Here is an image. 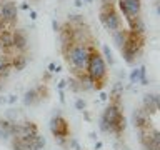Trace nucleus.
<instances>
[{
  "label": "nucleus",
  "mask_w": 160,
  "mask_h": 150,
  "mask_svg": "<svg viewBox=\"0 0 160 150\" xmlns=\"http://www.w3.org/2000/svg\"><path fill=\"white\" fill-rule=\"evenodd\" d=\"M127 127V120L123 115V105L122 102H108L107 108L102 113V120H100V128L103 132L122 135Z\"/></svg>",
  "instance_id": "obj_1"
},
{
  "label": "nucleus",
  "mask_w": 160,
  "mask_h": 150,
  "mask_svg": "<svg viewBox=\"0 0 160 150\" xmlns=\"http://www.w3.org/2000/svg\"><path fill=\"white\" fill-rule=\"evenodd\" d=\"M85 72L88 75L90 85L95 90H102L107 83V63L100 53L87 55V67Z\"/></svg>",
  "instance_id": "obj_2"
},
{
  "label": "nucleus",
  "mask_w": 160,
  "mask_h": 150,
  "mask_svg": "<svg viewBox=\"0 0 160 150\" xmlns=\"http://www.w3.org/2000/svg\"><path fill=\"white\" fill-rule=\"evenodd\" d=\"M98 17H100V22L107 30L110 32H115V30L122 28V20H120L118 13L115 12V7L112 2H103L102 3V8L98 12Z\"/></svg>",
  "instance_id": "obj_3"
},
{
  "label": "nucleus",
  "mask_w": 160,
  "mask_h": 150,
  "mask_svg": "<svg viewBox=\"0 0 160 150\" xmlns=\"http://www.w3.org/2000/svg\"><path fill=\"white\" fill-rule=\"evenodd\" d=\"M50 132H52V135L57 138V142L62 147L67 145V140L70 138V125L62 115H55L52 118V122H50Z\"/></svg>",
  "instance_id": "obj_4"
},
{
  "label": "nucleus",
  "mask_w": 160,
  "mask_h": 150,
  "mask_svg": "<svg viewBox=\"0 0 160 150\" xmlns=\"http://www.w3.org/2000/svg\"><path fill=\"white\" fill-rule=\"evenodd\" d=\"M12 43H13V48L17 50V52H22V53L27 52L28 38H27V35H25V32L22 28L12 30Z\"/></svg>",
  "instance_id": "obj_5"
},
{
  "label": "nucleus",
  "mask_w": 160,
  "mask_h": 150,
  "mask_svg": "<svg viewBox=\"0 0 160 150\" xmlns=\"http://www.w3.org/2000/svg\"><path fill=\"white\" fill-rule=\"evenodd\" d=\"M158 95L157 93H147L143 97V105H142V110L148 115H155L158 112Z\"/></svg>",
  "instance_id": "obj_6"
},
{
  "label": "nucleus",
  "mask_w": 160,
  "mask_h": 150,
  "mask_svg": "<svg viewBox=\"0 0 160 150\" xmlns=\"http://www.w3.org/2000/svg\"><path fill=\"white\" fill-rule=\"evenodd\" d=\"M132 123L135 128H142V127H147V125L152 123V120H150V117L142 108H135L132 113Z\"/></svg>",
  "instance_id": "obj_7"
},
{
  "label": "nucleus",
  "mask_w": 160,
  "mask_h": 150,
  "mask_svg": "<svg viewBox=\"0 0 160 150\" xmlns=\"http://www.w3.org/2000/svg\"><path fill=\"white\" fill-rule=\"evenodd\" d=\"M27 62H28L27 53L17 52L12 58H10V67H12V70H15V72H22L25 68V65H27Z\"/></svg>",
  "instance_id": "obj_8"
},
{
  "label": "nucleus",
  "mask_w": 160,
  "mask_h": 150,
  "mask_svg": "<svg viewBox=\"0 0 160 150\" xmlns=\"http://www.w3.org/2000/svg\"><path fill=\"white\" fill-rule=\"evenodd\" d=\"M40 102V97H38V93H37V90L35 88H30L25 92L23 95V103L27 105V107H32V105H37Z\"/></svg>",
  "instance_id": "obj_9"
},
{
  "label": "nucleus",
  "mask_w": 160,
  "mask_h": 150,
  "mask_svg": "<svg viewBox=\"0 0 160 150\" xmlns=\"http://www.w3.org/2000/svg\"><path fill=\"white\" fill-rule=\"evenodd\" d=\"M127 32H128V30H125L123 27L113 32V42H115V45H117L118 50L125 45V42H127Z\"/></svg>",
  "instance_id": "obj_10"
},
{
  "label": "nucleus",
  "mask_w": 160,
  "mask_h": 150,
  "mask_svg": "<svg viewBox=\"0 0 160 150\" xmlns=\"http://www.w3.org/2000/svg\"><path fill=\"white\" fill-rule=\"evenodd\" d=\"M120 52H122V57H123V60H125L127 63H133V62H135V58L138 57V55L135 53L130 47H127V45H123V47L120 48Z\"/></svg>",
  "instance_id": "obj_11"
},
{
  "label": "nucleus",
  "mask_w": 160,
  "mask_h": 150,
  "mask_svg": "<svg viewBox=\"0 0 160 150\" xmlns=\"http://www.w3.org/2000/svg\"><path fill=\"white\" fill-rule=\"evenodd\" d=\"M145 78V67H140V68H135L132 73H130V80L132 82H138V80Z\"/></svg>",
  "instance_id": "obj_12"
},
{
  "label": "nucleus",
  "mask_w": 160,
  "mask_h": 150,
  "mask_svg": "<svg viewBox=\"0 0 160 150\" xmlns=\"http://www.w3.org/2000/svg\"><path fill=\"white\" fill-rule=\"evenodd\" d=\"M68 22L72 25H83V17L78 13H73V15H68Z\"/></svg>",
  "instance_id": "obj_13"
},
{
  "label": "nucleus",
  "mask_w": 160,
  "mask_h": 150,
  "mask_svg": "<svg viewBox=\"0 0 160 150\" xmlns=\"http://www.w3.org/2000/svg\"><path fill=\"white\" fill-rule=\"evenodd\" d=\"M103 53H105V57L108 58V63H113V58H112V52H110V48H108V47H103Z\"/></svg>",
  "instance_id": "obj_14"
},
{
  "label": "nucleus",
  "mask_w": 160,
  "mask_h": 150,
  "mask_svg": "<svg viewBox=\"0 0 160 150\" xmlns=\"http://www.w3.org/2000/svg\"><path fill=\"white\" fill-rule=\"evenodd\" d=\"M75 107H77L78 110H83V108H85V102H83V100H80V98H78L77 102H75Z\"/></svg>",
  "instance_id": "obj_15"
},
{
  "label": "nucleus",
  "mask_w": 160,
  "mask_h": 150,
  "mask_svg": "<svg viewBox=\"0 0 160 150\" xmlns=\"http://www.w3.org/2000/svg\"><path fill=\"white\" fill-rule=\"evenodd\" d=\"M52 28L55 30V32H58V30H60V23L57 22V20H52Z\"/></svg>",
  "instance_id": "obj_16"
},
{
  "label": "nucleus",
  "mask_w": 160,
  "mask_h": 150,
  "mask_svg": "<svg viewBox=\"0 0 160 150\" xmlns=\"http://www.w3.org/2000/svg\"><path fill=\"white\" fill-rule=\"evenodd\" d=\"M55 68H57V67H55V63L50 62V63H48V72H55Z\"/></svg>",
  "instance_id": "obj_17"
},
{
  "label": "nucleus",
  "mask_w": 160,
  "mask_h": 150,
  "mask_svg": "<svg viewBox=\"0 0 160 150\" xmlns=\"http://www.w3.org/2000/svg\"><path fill=\"white\" fill-rule=\"evenodd\" d=\"M30 18H32V20H35V18H37V12H33V10H30Z\"/></svg>",
  "instance_id": "obj_18"
},
{
  "label": "nucleus",
  "mask_w": 160,
  "mask_h": 150,
  "mask_svg": "<svg viewBox=\"0 0 160 150\" xmlns=\"http://www.w3.org/2000/svg\"><path fill=\"white\" fill-rule=\"evenodd\" d=\"M75 5H77V7H82L83 2H82V0H75Z\"/></svg>",
  "instance_id": "obj_19"
},
{
  "label": "nucleus",
  "mask_w": 160,
  "mask_h": 150,
  "mask_svg": "<svg viewBox=\"0 0 160 150\" xmlns=\"http://www.w3.org/2000/svg\"><path fill=\"white\" fill-rule=\"evenodd\" d=\"M65 83H67V82H65V80H62V82L58 83V88H63V87H65Z\"/></svg>",
  "instance_id": "obj_20"
},
{
  "label": "nucleus",
  "mask_w": 160,
  "mask_h": 150,
  "mask_svg": "<svg viewBox=\"0 0 160 150\" xmlns=\"http://www.w3.org/2000/svg\"><path fill=\"white\" fill-rule=\"evenodd\" d=\"M22 8H23V10H30V5H28V3H23Z\"/></svg>",
  "instance_id": "obj_21"
},
{
  "label": "nucleus",
  "mask_w": 160,
  "mask_h": 150,
  "mask_svg": "<svg viewBox=\"0 0 160 150\" xmlns=\"http://www.w3.org/2000/svg\"><path fill=\"white\" fill-rule=\"evenodd\" d=\"M2 88H3V80L0 78V90H2Z\"/></svg>",
  "instance_id": "obj_22"
},
{
  "label": "nucleus",
  "mask_w": 160,
  "mask_h": 150,
  "mask_svg": "<svg viewBox=\"0 0 160 150\" xmlns=\"http://www.w3.org/2000/svg\"><path fill=\"white\" fill-rule=\"evenodd\" d=\"M32 2H38V0H32Z\"/></svg>",
  "instance_id": "obj_23"
},
{
  "label": "nucleus",
  "mask_w": 160,
  "mask_h": 150,
  "mask_svg": "<svg viewBox=\"0 0 160 150\" xmlns=\"http://www.w3.org/2000/svg\"><path fill=\"white\" fill-rule=\"evenodd\" d=\"M0 18H2V17H0Z\"/></svg>",
  "instance_id": "obj_24"
}]
</instances>
